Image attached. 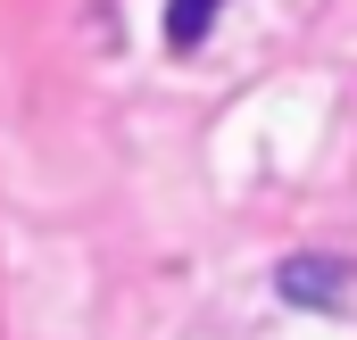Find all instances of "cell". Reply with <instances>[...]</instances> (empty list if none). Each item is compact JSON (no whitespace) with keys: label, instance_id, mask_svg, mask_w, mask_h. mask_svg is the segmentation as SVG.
Returning <instances> with one entry per match:
<instances>
[{"label":"cell","instance_id":"2","mask_svg":"<svg viewBox=\"0 0 357 340\" xmlns=\"http://www.w3.org/2000/svg\"><path fill=\"white\" fill-rule=\"evenodd\" d=\"M216 17H225V0H167L158 33H167V50H199V42L216 33Z\"/></svg>","mask_w":357,"mask_h":340},{"label":"cell","instance_id":"1","mask_svg":"<svg viewBox=\"0 0 357 340\" xmlns=\"http://www.w3.org/2000/svg\"><path fill=\"white\" fill-rule=\"evenodd\" d=\"M274 291H282V307L341 316V307H349V265H341V257H282V265H274Z\"/></svg>","mask_w":357,"mask_h":340}]
</instances>
